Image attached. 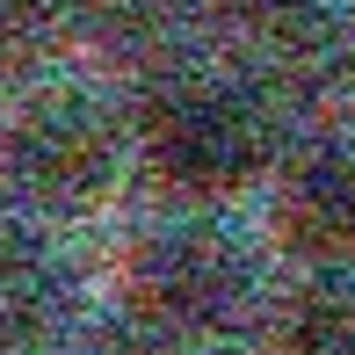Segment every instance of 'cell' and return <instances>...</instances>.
Returning <instances> with one entry per match:
<instances>
[{"instance_id": "cell-9", "label": "cell", "mask_w": 355, "mask_h": 355, "mask_svg": "<svg viewBox=\"0 0 355 355\" xmlns=\"http://www.w3.org/2000/svg\"><path fill=\"white\" fill-rule=\"evenodd\" d=\"M73 0H0V73H29L66 44Z\"/></svg>"}, {"instance_id": "cell-6", "label": "cell", "mask_w": 355, "mask_h": 355, "mask_svg": "<svg viewBox=\"0 0 355 355\" xmlns=\"http://www.w3.org/2000/svg\"><path fill=\"white\" fill-rule=\"evenodd\" d=\"M189 0H73V29L116 58H145L182 29Z\"/></svg>"}, {"instance_id": "cell-10", "label": "cell", "mask_w": 355, "mask_h": 355, "mask_svg": "<svg viewBox=\"0 0 355 355\" xmlns=\"http://www.w3.org/2000/svg\"><path fill=\"white\" fill-rule=\"evenodd\" d=\"M0 355H58L51 341H0Z\"/></svg>"}, {"instance_id": "cell-4", "label": "cell", "mask_w": 355, "mask_h": 355, "mask_svg": "<svg viewBox=\"0 0 355 355\" xmlns=\"http://www.w3.org/2000/svg\"><path fill=\"white\" fill-rule=\"evenodd\" d=\"M268 225H276V247L290 261L319 268V276L355 268V138L304 145L276 174Z\"/></svg>"}, {"instance_id": "cell-7", "label": "cell", "mask_w": 355, "mask_h": 355, "mask_svg": "<svg viewBox=\"0 0 355 355\" xmlns=\"http://www.w3.org/2000/svg\"><path fill=\"white\" fill-rule=\"evenodd\" d=\"M189 8H203L225 37L254 51H297L319 37V0H189Z\"/></svg>"}, {"instance_id": "cell-8", "label": "cell", "mask_w": 355, "mask_h": 355, "mask_svg": "<svg viewBox=\"0 0 355 355\" xmlns=\"http://www.w3.org/2000/svg\"><path fill=\"white\" fill-rule=\"evenodd\" d=\"M283 355H355V283L327 276L283 312Z\"/></svg>"}, {"instance_id": "cell-5", "label": "cell", "mask_w": 355, "mask_h": 355, "mask_svg": "<svg viewBox=\"0 0 355 355\" xmlns=\"http://www.w3.org/2000/svg\"><path fill=\"white\" fill-rule=\"evenodd\" d=\"M58 290L66 276H58L51 247L22 225H0V341H44Z\"/></svg>"}, {"instance_id": "cell-11", "label": "cell", "mask_w": 355, "mask_h": 355, "mask_svg": "<svg viewBox=\"0 0 355 355\" xmlns=\"http://www.w3.org/2000/svg\"><path fill=\"white\" fill-rule=\"evenodd\" d=\"M189 355H211V348H189Z\"/></svg>"}, {"instance_id": "cell-1", "label": "cell", "mask_w": 355, "mask_h": 355, "mask_svg": "<svg viewBox=\"0 0 355 355\" xmlns=\"http://www.w3.org/2000/svg\"><path fill=\"white\" fill-rule=\"evenodd\" d=\"M131 138L145 153V174L182 211H218L276 167V109L247 80H218V73L159 80L145 94Z\"/></svg>"}, {"instance_id": "cell-3", "label": "cell", "mask_w": 355, "mask_h": 355, "mask_svg": "<svg viewBox=\"0 0 355 355\" xmlns=\"http://www.w3.org/2000/svg\"><path fill=\"white\" fill-rule=\"evenodd\" d=\"M254 297H261V261L211 211L145 225L123 254V304L153 334H182V341L225 334L254 312Z\"/></svg>"}, {"instance_id": "cell-2", "label": "cell", "mask_w": 355, "mask_h": 355, "mask_svg": "<svg viewBox=\"0 0 355 355\" xmlns=\"http://www.w3.org/2000/svg\"><path fill=\"white\" fill-rule=\"evenodd\" d=\"M123 159H131V123L116 102L80 80H44L15 102L0 131V182L29 218H87L116 196Z\"/></svg>"}]
</instances>
